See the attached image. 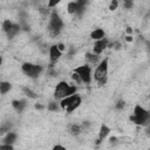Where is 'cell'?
<instances>
[{"label":"cell","instance_id":"6da1fadb","mask_svg":"<svg viewBox=\"0 0 150 150\" xmlns=\"http://www.w3.org/2000/svg\"><path fill=\"white\" fill-rule=\"evenodd\" d=\"M75 91H76V88L75 87H70L66 82H60L57 84L56 89H55L54 96H55V98H63V97H67V96L73 95Z\"/></svg>","mask_w":150,"mask_h":150},{"label":"cell","instance_id":"7a4b0ae2","mask_svg":"<svg viewBox=\"0 0 150 150\" xmlns=\"http://www.w3.org/2000/svg\"><path fill=\"white\" fill-rule=\"evenodd\" d=\"M130 120L137 124H145L148 121H150V114L148 111H145L142 107L137 105L135 108V116L130 117Z\"/></svg>","mask_w":150,"mask_h":150},{"label":"cell","instance_id":"3957f363","mask_svg":"<svg viewBox=\"0 0 150 150\" xmlns=\"http://www.w3.org/2000/svg\"><path fill=\"white\" fill-rule=\"evenodd\" d=\"M62 28V21L59 16V14L56 12L52 13V18H50V22H49V33L53 36H56L59 34V32Z\"/></svg>","mask_w":150,"mask_h":150},{"label":"cell","instance_id":"277c9868","mask_svg":"<svg viewBox=\"0 0 150 150\" xmlns=\"http://www.w3.org/2000/svg\"><path fill=\"white\" fill-rule=\"evenodd\" d=\"M107 70H108V60H103L101 62V64L97 67L96 71H95V79L97 81H100V83H104L105 81V75H107Z\"/></svg>","mask_w":150,"mask_h":150},{"label":"cell","instance_id":"5b68a950","mask_svg":"<svg viewBox=\"0 0 150 150\" xmlns=\"http://www.w3.org/2000/svg\"><path fill=\"white\" fill-rule=\"evenodd\" d=\"M22 70H23V73H25L26 75H28L29 77H38V75L41 73L42 68H41V66H38V64L23 63Z\"/></svg>","mask_w":150,"mask_h":150},{"label":"cell","instance_id":"8992f818","mask_svg":"<svg viewBox=\"0 0 150 150\" xmlns=\"http://www.w3.org/2000/svg\"><path fill=\"white\" fill-rule=\"evenodd\" d=\"M75 73H77L81 77L82 81L84 82H90V68L88 66H81V67H77L75 69Z\"/></svg>","mask_w":150,"mask_h":150},{"label":"cell","instance_id":"52a82bcc","mask_svg":"<svg viewBox=\"0 0 150 150\" xmlns=\"http://www.w3.org/2000/svg\"><path fill=\"white\" fill-rule=\"evenodd\" d=\"M49 53H50V60H52V62H56L60 59V56H61V50L59 49L57 46H52Z\"/></svg>","mask_w":150,"mask_h":150},{"label":"cell","instance_id":"ba28073f","mask_svg":"<svg viewBox=\"0 0 150 150\" xmlns=\"http://www.w3.org/2000/svg\"><path fill=\"white\" fill-rule=\"evenodd\" d=\"M107 47V41L105 40H101V41H97L94 46V52L96 54H100L103 52V49Z\"/></svg>","mask_w":150,"mask_h":150},{"label":"cell","instance_id":"9c48e42d","mask_svg":"<svg viewBox=\"0 0 150 150\" xmlns=\"http://www.w3.org/2000/svg\"><path fill=\"white\" fill-rule=\"evenodd\" d=\"M80 103H81V98H80L79 96H74V100H73L71 103L67 107V111H68V112H71L75 108H77V107L80 105Z\"/></svg>","mask_w":150,"mask_h":150},{"label":"cell","instance_id":"30bf717a","mask_svg":"<svg viewBox=\"0 0 150 150\" xmlns=\"http://www.w3.org/2000/svg\"><path fill=\"white\" fill-rule=\"evenodd\" d=\"M19 29H20V26H19V25H13V23H12V26H11L9 30L7 32L8 38H13V36L19 32Z\"/></svg>","mask_w":150,"mask_h":150},{"label":"cell","instance_id":"8fae6325","mask_svg":"<svg viewBox=\"0 0 150 150\" xmlns=\"http://www.w3.org/2000/svg\"><path fill=\"white\" fill-rule=\"evenodd\" d=\"M74 96H75V95H70V96H67L66 98H63V100L61 101V107H62V108H67V107L71 103V101L74 100Z\"/></svg>","mask_w":150,"mask_h":150},{"label":"cell","instance_id":"7c38bea8","mask_svg":"<svg viewBox=\"0 0 150 150\" xmlns=\"http://www.w3.org/2000/svg\"><path fill=\"white\" fill-rule=\"evenodd\" d=\"M108 132H109V128L105 127V125H102V127H101V130H100V138H98L97 143H98L100 141H102V139L108 135Z\"/></svg>","mask_w":150,"mask_h":150},{"label":"cell","instance_id":"4fadbf2b","mask_svg":"<svg viewBox=\"0 0 150 150\" xmlns=\"http://www.w3.org/2000/svg\"><path fill=\"white\" fill-rule=\"evenodd\" d=\"M104 36V32L102 29H95L93 33H91V38L93 39H102Z\"/></svg>","mask_w":150,"mask_h":150},{"label":"cell","instance_id":"5bb4252c","mask_svg":"<svg viewBox=\"0 0 150 150\" xmlns=\"http://www.w3.org/2000/svg\"><path fill=\"white\" fill-rule=\"evenodd\" d=\"M25 101H13V107L18 110V111H21L25 107Z\"/></svg>","mask_w":150,"mask_h":150},{"label":"cell","instance_id":"9a60e30c","mask_svg":"<svg viewBox=\"0 0 150 150\" xmlns=\"http://www.w3.org/2000/svg\"><path fill=\"white\" fill-rule=\"evenodd\" d=\"M11 89V84L8 82H1L0 84V90H1V94H6L8 90Z\"/></svg>","mask_w":150,"mask_h":150},{"label":"cell","instance_id":"2e32d148","mask_svg":"<svg viewBox=\"0 0 150 150\" xmlns=\"http://www.w3.org/2000/svg\"><path fill=\"white\" fill-rule=\"evenodd\" d=\"M86 2H87V0H79L76 4H77V13H82V11L84 9V5H86Z\"/></svg>","mask_w":150,"mask_h":150},{"label":"cell","instance_id":"e0dca14e","mask_svg":"<svg viewBox=\"0 0 150 150\" xmlns=\"http://www.w3.org/2000/svg\"><path fill=\"white\" fill-rule=\"evenodd\" d=\"M77 11V4L76 2H69L68 4V12L69 13H75Z\"/></svg>","mask_w":150,"mask_h":150},{"label":"cell","instance_id":"ac0fdd59","mask_svg":"<svg viewBox=\"0 0 150 150\" xmlns=\"http://www.w3.org/2000/svg\"><path fill=\"white\" fill-rule=\"evenodd\" d=\"M15 137H16V135L15 134H13V132H9L7 136H6V138H5V142L6 143H13L14 142V139H15Z\"/></svg>","mask_w":150,"mask_h":150},{"label":"cell","instance_id":"d6986e66","mask_svg":"<svg viewBox=\"0 0 150 150\" xmlns=\"http://www.w3.org/2000/svg\"><path fill=\"white\" fill-rule=\"evenodd\" d=\"M23 91H25V94H26L27 96H29V97H32V98H36V97H38L36 94H34L32 90H29V89H27V88H23Z\"/></svg>","mask_w":150,"mask_h":150},{"label":"cell","instance_id":"ffe728a7","mask_svg":"<svg viewBox=\"0 0 150 150\" xmlns=\"http://www.w3.org/2000/svg\"><path fill=\"white\" fill-rule=\"evenodd\" d=\"M70 132H71L73 135H77V134L80 132V128H79L77 125H71V127H70Z\"/></svg>","mask_w":150,"mask_h":150},{"label":"cell","instance_id":"44dd1931","mask_svg":"<svg viewBox=\"0 0 150 150\" xmlns=\"http://www.w3.org/2000/svg\"><path fill=\"white\" fill-rule=\"evenodd\" d=\"M11 26H12V23L9 22V20H6L4 22V29H5V32H8L9 28H11Z\"/></svg>","mask_w":150,"mask_h":150},{"label":"cell","instance_id":"7402d4cb","mask_svg":"<svg viewBox=\"0 0 150 150\" xmlns=\"http://www.w3.org/2000/svg\"><path fill=\"white\" fill-rule=\"evenodd\" d=\"M87 59H88L89 61H91L93 63H95V62L97 61V56H96V55H91V54H87Z\"/></svg>","mask_w":150,"mask_h":150},{"label":"cell","instance_id":"603a6c76","mask_svg":"<svg viewBox=\"0 0 150 150\" xmlns=\"http://www.w3.org/2000/svg\"><path fill=\"white\" fill-rule=\"evenodd\" d=\"M116 8H117V0H112L111 4H110V6H109V9L110 11H114Z\"/></svg>","mask_w":150,"mask_h":150},{"label":"cell","instance_id":"cb8c5ba5","mask_svg":"<svg viewBox=\"0 0 150 150\" xmlns=\"http://www.w3.org/2000/svg\"><path fill=\"white\" fill-rule=\"evenodd\" d=\"M59 2H60V0H49V1H48V6H49V7H54V6H56Z\"/></svg>","mask_w":150,"mask_h":150},{"label":"cell","instance_id":"d4e9b609","mask_svg":"<svg viewBox=\"0 0 150 150\" xmlns=\"http://www.w3.org/2000/svg\"><path fill=\"white\" fill-rule=\"evenodd\" d=\"M48 109H49V110H57V107H56V104H55V103H49Z\"/></svg>","mask_w":150,"mask_h":150},{"label":"cell","instance_id":"484cf974","mask_svg":"<svg viewBox=\"0 0 150 150\" xmlns=\"http://www.w3.org/2000/svg\"><path fill=\"white\" fill-rule=\"evenodd\" d=\"M124 1H125V7H127V8H131L132 1H131V0H124Z\"/></svg>","mask_w":150,"mask_h":150},{"label":"cell","instance_id":"4316f807","mask_svg":"<svg viewBox=\"0 0 150 150\" xmlns=\"http://www.w3.org/2000/svg\"><path fill=\"white\" fill-rule=\"evenodd\" d=\"M123 105H124V102L123 101H118L117 104H116V108L117 109H121V108H123Z\"/></svg>","mask_w":150,"mask_h":150},{"label":"cell","instance_id":"83f0119b","mask_svg":"<svg viewBox=\"0 0 150 150\" xmlns=\"http://www.w3.org/2000/svg\"><path fill=\"white\" fill-rule=\"evenodd\" d=\"M1 149H9V150H11L12 146H11V145H1Z\"/></svg>","mask_w":150,"mask_h":150},{"label":"cell","instance_id":"f1b7e54d","mask_svg":"<svg viewBox=\"0 0 150 150\" xmlns=\"http://www.w3.org/2000/svg\"><path fill=\"white\" fill-rule=\"evenodd\" d=\"M57 47H59V49H60V50H63V49H64V46H63L62 43H60Z\"/></svg>","mask_w":150,"mask_h":150},{"label":"cell","instance_id":"f546056e","mask_svg":"<svg viewBox=\"0 0 150 150\" xmlns=\"http://www.w3.org/2000/svg\"><path fill=\"white\" fill-rule=\"evenodd\" d=\"M35 108H36V109H42L43 107H42L41 104H35Z\"/></svg>","mask_w":150,"mask_h":150},{"label":"cell","instance_id":"4dcf8cb0","mask_svg":"<svg viewBox=\"0 0 150 150\" xmlns=\"http://www.w3.org/2000/svg\"><path fill=\"white\" fill-rule=\"evenodd\" d=\"M54 149H64L63 146H61V145H55L54 146Z\"/></svg>","mask_w":150,"mask_h":150},{"label":"cell","instance_id":"1f68e13d","mask_svg":"<svg viewBox=\"0 0 150 150\" xmlns=\"http://www.w3.org/2000/svg\"><path fill=\"white\" fill-rule=\"evenodd\" d=\"M127 40L128 41H131V36H127Z\"/></svg>","mask_w":150,"mask_h":150}]
</instances>
